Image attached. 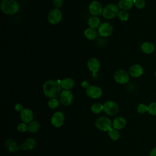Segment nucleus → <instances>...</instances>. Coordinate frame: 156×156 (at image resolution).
<instances>
[{"label":"nucleus","mask_w":156,"mask_h":156,"mask_svg":"<svg viewBox=\"0 0 156 156\" xmlns=\"http://www.w3.org/2000/svg\"><path fill=\"white\" fill-rule=\"evenodd\" d=\"M60 99L63 105L68 106L73 102V94L69 90H63L60 94Z\"/></svg>","instance_id":"9b49d317"},{"label":"nucleus","mask_w":156,"mask_h":156,"mask_svg":"<svg viewBox=\"0 0 156 156\" xmlns=\"http://www.w3.org/2000/svg\"><path fill=\"white\" fill-rule=\"evenodd\" d=\"M133 5L138 9H143L146 5L144 0H133Z\"/></svg>","instance_id":"c756f323"},{"label":"nucleus","mask_w":156,"mask_h":156,"mask_svg":"<svg viewBox=\"0 0 156 156\" xmlns=\"http://www.w3.org/2000/svg\"><path fill=\"white\" fill-rule=\"evenodd\" d=\"M0 7L2 12L8 15H15L20 10V5L16 0H2Z\"/></svg>","instance_id":"f03ea898"},{"label":"nucleus","mask_w":156,"mask_h":156,"mask_svg":"<svg viewBox=\"0 0 156 156\" xmlns=\"http://www.w3.org/2000/svg\"><path fill=\"white\" fill-rule=\"evenodd\" d=\"M154 75H155V77H156V70L155 71V73H154Z\"/></svg>","instance_id":"c9c22d12"},{"label":"nucleus","mask_w":156,"mask_h":156,"mask_svg":"<svg viewBox=\"0 0 156 156\" xmlns=\"http://www.w3.org/2000/svg\"><path fill=\"white\" fill-rule=\"evenodd\" d=\"M118 18L121 21H126L129 18V14L126 10H120L117 15Z\"/></svg>","instance_id":"a878e982"},{"label":"nucleus","mask_w":156,"mask_h":156,"mask_svg":"<svg viewBox=\"0 0 156 156\" xmlns=\"http://www.w3.org/2000/svg\"><path fill=\"white\" fill-rule=\"evenodd\" d=\"M129 74L133 77L137 78L140 77L143 73V67L138 64H134L129 68Z\"/></svg>","instance_id":"2eb2a0df"},{"label":"nucleus","mask_w":156,"mask_h":156,"mask_svg":"<svg viewBox=\"0 0 156 156\" xmlns=\"http://www.w3.org/2000/svg\"><path fill=\"white\" fill-rule=\"evenodd\" d=\"M126 119L124 117L118 116L113 119L112 122V126L113 128L117 130H120L123 129L126 126Z\"/></svg>","instance_id":"dca6fc26"},{"label":"nucleus","mask_w":156,"mask_h":156,"mask_svg":"<svg viewBox=\"0 0 156 156\" xmlns=\"http://www.w3.org/2000/svg\"><path fill=\"white\" fill-rule=\"evenodd\" d=\"M59 105L58 100L56 98H51L48 102V105L52 109L56 108Z\"/></svg>","instance_id":"bb28decb"},{"label":"nucleus","mask_w":156,"mask_h":156,"mask_svg":"<svg viewBox=\"0 0 156 156\" xmlns=\"http://www.w3.org/2000/svg\"><path fill=\"white\" fill-rule=\"evenodd\" d=\"M104 112L108 116H115L119 111L118 104L112 101H107L104 102Z\"/></svg>","instance_id":"39448f33"},{"label":"nucleus","mask_w":156,"mask_h":156,"mask_svg":"<svg viewBox=\"0 0 156 156\" xmlns=\"http://www.w3.org/2000/svg\"><path fill=\"white\" fill-rule=\"evenodd\" d=\"M74 84H75L74 80L70 77L65 78L62 79L60 82L62 88L63 90H69L72 89L74 87Z\"/></svg>","instance_id":"a211bd4d"},{"label":"nucleus","mask_w":156,"mask_h":156,"mask_svg":"<svg viewBox=\"0 0 156 156\" xmlns=\"http://www.w3.org/2000/svg\"><path fill=\"white\" fill-rule=\"evenodd\" d=\"M96 127L102 131L108 132L112 126V122L111 119L105 116L98 118L95 121Z\"/></svg>","instance_id":"20e7f679"},{"label":"nucleus","mask_w":156,"mask_h":156,"mask_svg":"<svg viewBox=\"0 0 156 156\" xmlns=\"http://www.w3.org/2000/svg\"><path fill=\"white\" fill-rule=\"evenodd\" d=\"M100 19L98 16H93L90 17L88 20V24L90 27L93 29H96L100 26Z\"/></svg>","instance_id":"412c9836"},{"label":"nucleus","mask_w":156,"mask_h":156,"mask_svg":"<svg viewBox=\"0 0 156 156\" xmlns=\"http://www.w3.org/2000/svg\"><path fill=\"white\" fill-rule=\"evenodd\" d=\"M62 19V13L58 9H53L51 10L48 16V20L51 24H57L59 23Z\"/></svg>","instance_id":"423d86ee"},{"label":"nucleus","mask_w":156,"mask_h":156,"mask_svg":"<svg viewBox=\"0 0 156 156\" xmlns=\"http://www.w3.org/2000/svg\"><path fill=\"white\" fill-rule=\"evenodd\" d=\"M115 80L119 84H126L129 82L130 77L129 74L123 69H119L114 74Z\"/></svg>","instance_id":"0eeeda50"},{"label":"nucleus","mask_w":156,"mask_h":156,"mask_svg":"<svg viewBox=\"0 0 156 156\" xmlns=\"http://www.w3.org/2000/svg\"><path fill=\"white\" fill-rule=\"evenodd\" d=\"M100 62L95 57H92L88 60L87 67L92 73H97L100 69Z\"/></svg>","instance_id":"4468645a"},{"label":"nucleus","mask_w":156,"mask_h":156,"mask_svg":"<svg viewBox=\"0 0 156 156\" xmlns=\"http://www.w3.org/2000/svg\"><path fill=\"white\" fill-rule=\"evenodd\" d=\"M149 156H156V147H153L150 152H149Z\"/></svg>","instance_id":"f704fd0d"},{"label":"nucleus","mask_w":156,"mask_h":156,"mask_svg":"<svg viewBox=\"0 0 156 156\" xmlns=\"http://www.w3.org/2000/svg\"><path fill=\"white\" fill-rule=\"evenodd\" d=\"M35 145V141L34 139L29 138L27 139L24 143L22 144V148L23 149H30L33 148Z\"/></svg>","instance_id":"393cba45"},{"label":"nucleus","mask_w":156,"mask_h":156,"mask_svg":"<svg viewBox=\"0 0 156 156\" xmlns=\"http://www.w3.org/2000/svg\"><path fill=\"white\" fill-rule=\"evenodd\" d=\"M40 127V123L37 121H32L27 126V131L30 133H35L38 131Z\"/></svg>","instance_id":"4be33fe9"},{"label":"nucleus","mask_w":156,"mask_h":156,"mask_svg":"<svg viewBox=\"0 0 156 156\" xmlns=\"http://www.w3.org/2000/svg\"><path fill=\"white\" fill-rule=\"evenodd\" d=\"M155 43H156V41H155Z\"/></svg>","instance_id":"e433bc0d"},{"label":"nucleus","mask_w":156,"mask_h":156,"mask_svg":"<svg viewBox=\"0 0 156 156\" xmlns=\"http://www.w3.org/2000/svg\"><path fill=\"white\" fill-rule=\"evenodd\" d=\"M141 51L146 54H151L155 51V45L150 41H145L141 45Z\"/></svg>","instance_id":"f3484780"},{"label":"nucleus","mask_w":156,"mask_h":156,"mask_svg":"<svg viewBox=\"0 0 156 156\" xmlns=\"http://www.w3.org/2000/svg\"><path fill=\"white\" fill-rule=\"evenodd\" d=\"M81 85H82V87L83 88H86V89L90 86V85H89V83H88L87 80H83V82H82Z\"/></svg>","instance_id":"72a5a7b5"},{"label":"nucleus","mask_w":156,"mask_h":156,"mask_svg":"<svg viewBox=\"0 0 156 156\" xmlns=\"http://www.w3.org/2000/svg\"><path fill=\"white\" fill-rule=\"evenodd\" d=\"M136 110H137L138 113H139L140 114L146 113V112H148V105H147L145 104L141 103L137 106Z\"/></svg>","instance_id":"cd10ccee"},{"label":"nucleus","mask_w":156,"mask_h":156,"mask_svg":"<svg viewBox=\"0 0 156 156\" xmlns=\"http://www.w3.org/2000/svg\"><path fill=\"white\" fill-rule=\"evenodd\" d=\"M17 130L20 132H25L27 131V126L25 122H21L17 126Z\"/></svg>","instance_id":"7c9ffc66"},{"label":"nucleus","mask_w":156,"mask_h":156,"mask_svg":"<svg viewBox=\"0 0 156 156\" xmlns=\"http://www.w3.org/2000/svg\"><path fill=\"white\" fill-rule=\"evenodd\" d=\"M65 121V115L60 111L55 112L51 116V122L55 127H60Z\"/></svg>","instance_id":"1a4fd4ad"},{"label":"nucleus","mask_w":156,"mask_h":156,"mask_svg":"<svg viewBox=\"0 0 156 156\" xmlns=\"http://www.w3.org/2000/svg\"><path fill=\"white\" fill-rule=\"evenodd\" d=\"M84 35L86 38L90 40H93L96 38L98 36V32L95 29L88 27L84 30Z\"/></svg>","instance_id":"aec40b11"},{"label":"nucleus","mask_w":156,"mask_h":156,"mask_svg":"<svg viewBox=\"0 0 156 156\" xmlns=\"http://www.w3.org/2000/svg\"><path fill=\"white\" fill-rule=\"evenodd\" d=\"M91 110L94 114H99L104 111V105L99 102H96L91 105Z\"/></svg>","instance_id":"5701e85b"},{"label":"nucleus","mask_w":156,"mask_h":156,"mask_svg":"<svg viewBox=\"0 0 156 156\" xmlns=\"http://www.w3.org/2000/svg\"><path fill=\"white\" fill-rule=\"evenodd\" d=\"M14 108H15V110L16 112H21L24 109V108H23V106L21 104H20V103L16 104L15 105Z\"/></svg>","instance_id":"473e14b6"},{"label":"nucleus","mask_w":156,"mask_h":156,"mask_svg":"<svg viewBox=\"0 0 156 156\" xmlns=\"http://www.w3.org/2000/svg\"><path fill=\"white\" fill-rule=\"evenodd\" d=\"M108 135L110 139L112 140H117L120 137V133L118 131V130L115 129V128H111L108 131Z\"/></svg>","instance_id":"b1692460"},{"label":"nucleus","mask_w":156,"mask_h":156,"mask_svg":"<svg viewBox=\"0 0 156 156\" xmlns=\"http://www.w3.org/2000/svg\"><path fill=\"white\" fill-rule=\"evenodd\" d=\"M87 95L93 99H98L99 98L102 94V91L101 88L98 86L95 85H90L86 89Z\"/></svg>","instance_id":"f8f14e48"},{"label":"nucleus","mask_w":156,"mask_h":156,"mask_svg":"<svg viewBox=\"0 0 156 156\" xmlns=\"http://www.w3.org/2000/svg\"><path fill=\"white\" fill-rule=\"evenodd\" d=\"M61 80H46L43 86V90L44 95L48 98H56L60 96L62 91V87L60 85Z\"/></svg>","instance_id":"f257e3e1"},{"label":"nucleus","mask_w":156,"mask_h":156,"mask_svg":"<svg viewBox=\"0 0 156 156\" xmlns=\"http://www.w3.org/2000/svg\"><path fill=\"white\" fill-rule=\"evenodd\" d=\"M20 117L23 122L29 124L33 121L34 113L30 109L26 108L20 112Z\"/></svg>","instance_id":"ddd939ff"},{"label":"nucleus","mask_w":156,"mask_h":156,"mask_svg":"<svg viewBox=\"0 0 156 156\" xmlns=\"http://www.w3.org/2000/svg\"><path fill=\"white\" fill-rule=\"evenodd\" d=\"M113 28L112 25L108 22H104L100 24L98 27V34L103 37L110 36L113 33Z\"/></svg>","instance_id":"6e6552de"},{"label":"nucleus","mask_w":156,"mask_h":156,"mask_svg":"<svg viewBox=\"0 0 156 156\" xmlns=\"http://www.w3.org/2000/svg\"><path fill=\"white\" fill-rule=\"evenodd\" d=\"M88 10L91 15L97 16L102 14L103 8L102 4L98 1H93L90 2L88 6Z\"/></svg>","instance_id":"9d476101"},{"label":"nucleus","mask_w":156,"mask_h":156,"mask_svg":"<svg viewBox=\"0 0 156 156\" xmlns=\"http://www.w3.org/2000/svg\"><path fill=\"white\" fill-rule=\"evenodd\" d=\"M53 5L55 9H60L63 6V0H53L52 1Z\"/></svg>","instance_id":"2f4dec72"},{"label":"nucleus","mask_w":156,"mask_h":156,"mask_svg":"<svg viewBox=\"0 0 156 156\" xmlns=\"http://www.w3.org/2000/svg\"><path fill=\"white\" fill-rule=\"evenodd\" d=\"M147 113L152 116H156V102H152L149 104Z\"/></svg>","instance_id":"c85d7f7f"},{"label":"nucleus","mask_w":156,"mask_h":156,"mask_svg":"<svg viewBox=\"0 0 156 156\" xmlns=\"http://www.w3.org/2000/svg\"><path fill=\"white\" fill-rule=\"evenodd\" d=\"M133 5V0H119L118 2V7L122 10H128L132 8Z\"/></svg>","instance_id":"6ab92c4d"},{"label":"nucleus","mask_w":156,"mask_h":156,"mask_svg":"<svg viewBox=\"0 0 156 156\" xmlns=\"http://www.w3.org/2000/svg\"><path fill=\"white\" fill-rule=\"evenodd\" d=\"M119 7L116 4L110 3L106 5L102 10V16L106 20H111L116 17L119 13Z\"/></svg>","instance_id":"7ed1b4c3"}]
</instances>
